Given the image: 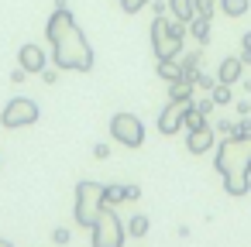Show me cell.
<instances>
[{
	"mask_svg": "<svg viewBox=\"0 0 251 247\" xmlns=\"http://www.w3.org/2000/svg\"><path fill=\"white\" fill-rule=\"evenodd\" d=\"M45 38L52 48V62L59 69H73V72H90L93 69V48L83 35V28L76 24L73 11L66 7V0H59L49 24H45Z\"/></svg>",
	"mask_w": 251,
	"mask_h": 247,
	"instance_id": "cell-1",
	"label": "cell"
},
{
	"mask_svg": "<svg viewBox=\"0 0 251 247\" xmlns=\"http://www.w3.org/2000/svg\"><path fill=\"white\" fill-rule=\"evenodd\" d=\"M213 168L220 172L227 196H248V189H251V134L224 137V144L213 148Z\"/></svg>",
	"mask_w": 251,
	"mask_h": 247,
	"instance_id": "cell-2",
	"label": "cell"
},
{
	"mask_svg": "<svg viewBox=\"0 0 251 247\" xmlns=\"http://www.w3.org/2000/svg\"><path fill=\"white\" fill-rule=\"evenodd\" d=\"M186 31H189L186 21H176V18L169 21L165 14H158L151 21V52H155V59H176L182 52Z\"/></svg>",
	"mask_w": 251,
	"mask_h": 247,
	"instance_id": "cell-3",
	"label": "cell"
},
{
	"mask_svg": "<svg viewBox=\"0 0 251 247\" xmlns=\"http://www.w3.org/2000/svg\"><path fill=\"white\" fill-rule=\"evenodd\" d=\"M103 182H93V179H83L76 185V206H73V216L83 230H93V223L100 220L103 213Z\"/></svg>",
	"mask_w": 251,
	"mask_h": 247,
	"instance_id": "cell-4",
	"label": "cell"
},
{
	"mask_svg": "<svg viewBox=\"0 0 251 247\" xmlns=\"http://www.w3.org/2000/svg\"><path fill=\"white\" fill-rule=\"evenodd\" d=\"M127 223L114 213V206H103L100 220L93 223V247H124Z\"/></svg>",
	"mask_w": 251,
	"mask_h": 247,
	"instance_id": "cell-5",
	"label": "cell"
},
{
	"mask_svg": "<svg viewBox=\"0 0 251 247\" xmlns=\"http://www.w3.org/2000/svg\"><path fill=\"white\" fill-rule=\"evenodd\" d=\"M38 117H42V110H38L35 100H28V96H11V100L4 103V113H0V127H7V131L31 127V124H38Z\"/></svg>",
	"mask_w": 251,
	"mask_h": 247,
	"instance_id": "cell-6",
	"label": "cell"
},
{
	"mask_svg": "<svg viewBox=\"0 0 251 247\" xmlns=\"http://www.w3.org/2000/svg\"><path fill=\"white\" fill-rule=\"evenodd\" d=\"M110 134H114V141L124 144V148H141V144H145V124H141V117H134V113H127V110L110 117Z\"/></svg>",
	"mask_w": 251,
	"mask_h": 247,
	"instance_id": "cell-7",
	"label": "cell"
},
{
	"mask_svg": "<svg viewBox=\"0 0 251 247\" xmlns=\"http://www.w3.org/2000/svg\"><path fill=\"white\" fill-rule=\"evenodd\" d=\"M193 103H196V100H169V107L158 113V131H162L165 137L179 134V131L186 127V113L193 110Z\"/></svg>",
	"mask_w": 251,
	"mask_h": 247,
	"instance_id": "cell-8",
	"label": "cell"
},
{
	"mask_svg": "<svg viewBox=\"0 0 251 247\" xmlns=\"http://www.w3.org/2000/svg\"><path fill=\"white\" fill-rule=\"evenodd\" d=\"M18 66H21L28 76H42V69L49 66V55H45L42 45H21V52H18Z\"/></svg>",
	"mask_w": 251,
	"mask_h": 247,
	"instance_id": "cell-9",
	"label": "cell"
},
{
	"mask_svg": "<svg viewBox=\"0 0 251 247\" xmlns=\"http://www.w3.org/2000/svg\"><path fill=\"white\" fill-rule=\"evenodd\" d=\"M186 148H189V155H206V151H213V148H217V131H213L210 124H203V127H196V131H189Z\"/></svg>",
	"mask_w": 251,
	"mask_h": 247,
	"instance_id": "cell-10",
	"label": "cell"
},
{
	"mask_svg": "<svg viewBox=\"0 0 251 247\" xmlns=\"http://www.w3.org/2000/svg\"><path fill=\"white\" fill-rule=\"evenodd\" d=\"M241 76H244V62H241V55L224 59V62H220V69H217V83H227V86L241 83Z\"/></svg>",
	"mask_w": 251,
	"mask_h": 247,
	"instance_id": "cell-11",
	"label": "cell"
},
{
	"mask_svg": "<svg viewBox=\"0 0 251 247\" xmlns=\"http://www.w3.org/2000/svg\"><path fill=\"white\" fill-rule=\"evenodd\" d=\"M155 72H158V79H165L169 86H172V83H182V79H186V76H182V66H176V59H158Z\"/></svg>",
	"mask_w": 251,
	"mask_h": 247,
	"instance_id": "cell-12",
	"label": "cell"
},
{
	"mask_svg": "<svg viewBox=\"0 0 251 247\" xmlns=\"http://www.w3.org/2000/svg\"><path fill=\"white\" fill-rule=\"evenodd\" d=\"M169 11H172V18L176 21H193L196 14H193V0H169Z\"/></svg>",
	"mask_w": 251,
	"mask_h": 247,
	"instance_id": "cell-13",
	"label": "cell"
},
{
	"mask_svg": "<svg viewBox=\"0 0 251 247\" xmlns=\"http://www.w3.org/2000/svg\"><path fill=\"white\" fill-rule=\"evenodd\" d=\"M189 35L196 38V45H206L210 42V21L206 18H193L189 21Z\"/></svg>",
	"mask_w": 251,
	"mask_h": 247,
	"instance_id": "cell-14",
	"label": "cell"
},
{
	"mask_svg": "<svg viewBox=\"0 0 251 247\" xmlns=\"http://www.w3.org/2000/svg\"><path fill=\"white\" fill-rule=\"evenodd\" d=\"M148 230H151V220H148L145 213H134V216L127 220V233H131V237H148Z\"/></svg>",
	"mask_w": 251,
	"mask_h": 247,
	"instance_id": "cell-15",
	"label": "cell"
},
{
	"mask_svg": "<svg viewBox=\"0 0 251 247\" xmlns=\"http://www.w3.org/2000/svg\"><path fill=\"white\" fill-rule=\"evenodd\" d=\"M220 11L227 18H244L251 11V4H248V0H220Z\"/></svg>",
	"mask_w": 251,
	"mask_h": 247,
	"instance_id": "cell-16",
	"label": "cell"
},
{
	"mask_svg": "<svg viewBox=\"0 0 251 247\" xmlns=\"http://www.w3.org/2000/svg\"><path fill=\"white\" fill-rule=\"evenodd\" d=\"M196 72H200V52H189V55L182 59V76H186V83L196 86Z\"/></svg>",
	"mask_w": 251,
	"mask_h": 247,
	"instance_id": "cell-17",
	"label": "cell"
},
{
	"mask_svg": "<svg viewBox=\"0 0 251 247\" xmlns=\"http://www.w3.org/2000/svg\"><path fill=\"white\" fill-rule=\"evenodd\" d=\"M210 100H213L217 107H227V103H234V93H230L227 83H217V86L210 90Z\"/></svg>",
	"mask_w": 251,
	"mask_h": 247,
	"instance_id": "cell-18",
	"label": "cell"
},
{
	"mask_svg": "<svg viewBox=\"0 0 251 247\" xmlns=\"http://www.w3.org/2000/svg\"><path fill=\"white\" fill-rule=\"evenodd\" d=\"M169 100H193V83H172V90H169Z\"/></svg>",
	"mask_w": 251,
	"mask_h": 247,
	"instance_id": "cell-19",
	"label": "cell"
},
{
	"mask_svg": "<svg viewBox=\"0 0 251 247\" xmlns=\"http://www.w3.org/2000/svg\"><path fill=\"white\" fill-rule=\"evenodd\" d=\"M103 202H107V206L124 202V185H103Z\"/></svg>",
	"mask_w": 251,
	"mask_h": 247,
	"instance_id": "cell-20",
	"label": "cell"
},
{
	"mask_svg": "<svg viewBox=\"0 0 251 247\" xmlns=\"http://www.w3.org/2000/svg\"><path fill=\"white\" fill-rule=\"evenodd\" d=\"M193 14L213 21V0H193Z\"/></svg>",
	"mask_w": 251,
	"mask_h": 247,
	"instance_id": "cell-21",
	"label": "cell"
},
{
	"mask_svg": "<svg viewBox=\"0 0 251 247\" xmlns=\"http://www.w3.org/2000/svg\"><path fill=\"white\" fill-rule=\"evenodd\" d=\"M203 124H210V120H206V117L196 110V103H193V110L186 113V131H196V127H203Z\"/></svg>",
	"mask_w": 251,
	"mask_h": 247,
	"instance_id": "cell-22",
	"label": "cell"
},
{
	"mask_svg": "<svg viewBox=\"0 0 251 247\" xmlns=\"http://www.w3.org/2000/svg\"><path fill=\"white\" fill-rule=\"evenodd\" d=\"M117 4H121V11H124V14H138L141 7H148V4H151V0H117Z\"/></svg>",
	"mask_w": 251,
	"mask_h": 247,
	"instance_id": "cell-23",
	"label": "cell"
},
{
	"mask_svg": "<svg viewBox=\"0 0 251 247\" xmlns=\"http://www.w3.org/2000/svg\"><path fill=\"white\" fill-rule=\"evenodd\" d=\"M241 62H244V66H251V31H248V35H241Z\"/></svg>",
	"mask_w": 251,
	"mask_h": 247,
	"instance_id": "cell-24",
	"label": "cell"
},
{
	"mask_svg": "<svg viewBox=\"0 0 251 247\" xmlns=\"http://www.w3.org/2000/svg\"><path fill=\"white\" fill-rule=\"evenodd\" d=\"M248 134H251V120H244V117H241V120L234 124V131H230V137H248Z\"/></svg>",
	"mask_w": 251,
	"mask_h": 247,
	"instance_id": "cell-25",
	"label": "cell"
},
{
	"mask_svg": "<svg viewBox=\"0 0 251 247\" xmlns=\"http://www.w3.org/2000/svg\"><path fill=\"white\" fill-rule=\"evenodd\" d=\"M196 86H200V90H206V93H210V90H213V86H217V79H213V76H206V72H196Z\"/></svg>",
	"mask_w": 251,
	"mask_h": 247,
	"instance_id": "cell-26",
	"label": "cell"
},
{
	"mask_svg": "<svg viewBox=\"0 0 251 247\" xmlns=\"http://www.w3.org/2000/svg\"><path fill=\"white\" fill-rule=\"evenodd\" d=\"M69 237H73V233H69L66 226H55V230H52V240H55L59 247H62V244H69Z\"/></svg>",
	"mask_w": 251,
	"mask_h": 247,
	"instance_id": "cell-27",
	"label": "cell"
},
{
	"mask_svg": "<svg viewBox=\"0 0 251 247\" xmlns=\"http://www.w3.org/2000/svg\"><path fill=\"white\" fill-rule=\"evenodd\" d=\"M42 83H45V86H55V83H59V72L45 66V69H42Z\"/></svg>",
	"mask_w": 251,
	"mask_h": 247,
	"instance_id": "cell-28",
	"label": "cell"
},
{
	"mask_svg": "<svg viewBox=\"0 0 251 247\" xmlns=\"http://www.w3.org/2000/svg\"><path fill=\"white\" fill-rule=\"evenodd\" d=\"M213 107H217V103H213V100H210V96H206V100H200V103H196V110H200V113H203V117H210V113H213Z\"/></svg>",
	"mask_w": 251,
	"mask_h": 247,
	"instance_id": "cell-29",
	"label": "cell"
},
{
	"mask_svg": "<svg viewBox=\"0 0 251 247\" xmlns=\"http://www.w3.org/2000/svg\"><path fill=\"white\" fill-rule=\"evenodd\" d=\"M124 199H127V202L141 199V189H138V185H124Z\"/></svg>",
	"mask_w": 251,
	"mask_h": 247,
	"instance_id": "cell-30",
	"label": "cell"
},
{
	"mask_svg": "<svg viewBox=\"0 0 251 247\" xmlns=\"http://www.w3.org/2000/svg\"><path fill=\"white\" fill-rule=\"evenodd\" d=\"M25 79H28V72H25V69H21V66H18V69H14V72H11V83H14V86H21V83H25Z\"/></svg>",
	"mask_w": 251,
	"mask_h": 247,
	"instance_id": "cell-31",
	"label": "cell"
},
{
	"mask_svg": "<svg viewBox=\"0 0 251 247\" xmlns=\"http://www.w3.org/2000/svg\"><path fill=\"white\" fill-rule=\"evenodd\" d=\"M93 158H100V161L110 158V148H107V144H93Z\"/></svg>",
	"mask_w": 251,
	"mask_h": 247,
	"instance_id": "cell-32",
	"label": "cell"
},
{
	"mask_svg": "<svg viewBox=\"0 0 251 247\" xmlns=\"http://www.w3.org/2000/svg\"><path fill=\"white\" fill-rule=\"evenodd\" d=\"M148 7H151V11H155V18H158V14H165V11H169V4H162V0H151V4H148Z\"/></svg>",
	"mask_w": 251,
	"mask_h": 247,
	"instance_id": "cell-33",
	"label": "cell"
},
{
	"mask_svg": "<svg viewBox=\"0 0 251 247\" xmlns=\"http://www.w3.org/2000/svg\"><path fill=\"white\" fill-rule=\"evenodd\" d=\"M237 113L248 117V113H251V103H248V100H237Z\"/></svg>",
	"mask_w": 251,
	"mask_h": 247,
	"instance_id": "cell-34",
	"label": "cell"
},
{
	"mask_svg": "<svg viewBox=\"0 0 251 247\" xmlns=\"http://www.w3.org/2000/svg\"><path fill=\"white\" fill-rule=\"evenodd\" d=\"M0 247H14V244H11V240H4V237H0Z\"/></svg>",
	"mask_w": 251,
	"mask_h": 247,
	"instance_id": "cell-35",
	"label": "cell"
}]
</instances>
